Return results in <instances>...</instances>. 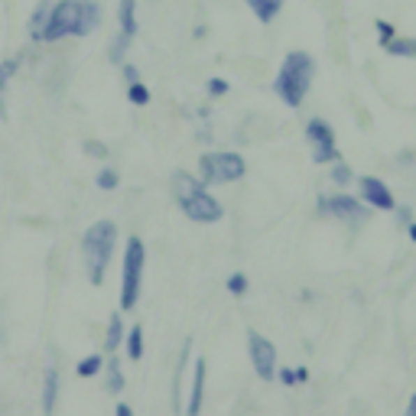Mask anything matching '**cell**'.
<instances>
[{
    "label": "cell",
    "mask_w": 416,
    "mask_h": 416,
    "mask_svg": "<svg viewBox=\"0 0 416 416\" xmlns=\"http://www.w3.org/2000/svg\"><path fill=\"white\" fill-rule=\"evenodd\" d=\"M101 23V3L95 0H59L49 10L46 33L39 43H56L66 36H88Z\"/></svg>",
    "instance_id": "1"
},
{
    "label": "cell",
    "mask_w": 416,
    "mask_h": 416,
    "mask_svg": "<svg viewBox=\"0 0 416 416\" xmlns=\"http://www.w3.org/2000/svg\"><path fill=\"white\" fill-rule=\"evenodd\" d=\"M170 189H172L176 205L182 208V215L189 218V221H195V225H218V221L225 218L221 202H218L215 195L205 189V182L195 179L192 172H186V170L172 172Z\"/></svg>",
    "instance_id": "2"
},
{
    "label": "cell",
    "mask_w": 416,
    "mask_h": 416,
    "mask_svg": "<svg viewBox=\"0 0 416 416\" xmlns=\"http://www.w3.org/2000/svg\"><path fill=\"white\" fill-rule=\"evenodd\" d=\"M312 78H315V62H312L309 52L303 49H293L290 56L283 59V66L274 78V95L286 104V107H299L306 101L312 88Z\"/></svg>",
    "instance_id": "3"
},
{
    "label": "cell",
    "mask_w": 416,
    "mask_h": 416,
    "mask_svg": "<svg viewBox=\"0 0 416 416\" xmlns=\"http://www.w3.org/2000/svg\"><path fill=\"white\" fill-rule=\"evenodd\" d=\"M117 247V225L101 218L85 231L82 237V254H85V267H88V280L95 286L104 283V274H107V264H111V254Z\"/></svg>",
    "instance_id": "4"
},
{
    "label": "cell",
    "mask_w": 416,
    "mask_h": 416,
    "mask_svg": "<svg viewBox=\"0 0 416 416\" xmlns=\"http://www.w3.org/2000/svg\"><path fill=\"white\" fill-rule=\"evenodd\" d=\"M143 267H147V247L140 237H131L124 247V270H121V309L131 312L140 299Z\"/></svg>",
    "instance_id": "5"
},
{
    "label": "cell",
    "mask_w": 416,
    "mask_h": 416,
    "mask_svg": "<svg viewBox=\"0 0 416 416\" xmlns=\"http://www.w3.org/2000/svg\"><path fill=\"white\" fill-rule=\"evenodd\" d=\"M199 172L205 186H225V182L244 179L247 163L235 150H215V153H205L199 160Z\"/></svg>",
    "instance_id": "6"
},
{
    "label": "cell",
    "mask_w": 416,
    "mask_h": 416,
    "mask_svg": "<svg viewBox=\"0 0 416 416\" xmlns=\"http://www.w3.org/2000/svg\"><path fill=\"white\" fill-rule=\"evenodd\" d=\"M315 211L325 218H335V221H348V225H364L371 218V208L361 199H355V195H345V192H339V195H319Z\"/></svg>",
    "instance_id": "7"
},
{
    "label": "cell",
    "mask_w": 416,
    "mask_h": 416,
    "mask_svg": "<svg viewBox=\"0 0 416 416\" xmlns=\"http://www.w3.org/2000/svg\"><path fill=\"white\" fill-rule=\"evenodd\" d=\"M306 143L312 150V163H339L341 153H339V143H335V131L332 124H325V117H312L306 124Z\"/></svg>",
    "instance_id": "8"
},
{
    "label": "cell",
    "mask_w": 416,
    "mask_h": 416,
    "mask_svg": "<svg viewBox=\"0 0 416 416\" xmlns=\"http://www.w3.org/2000/svg\"><path fill=\"white\" fill-rule=\"evenodd\" d=\"M247 355H251V364L260 380L276 378V348L270 339H264L260 332H247Z\"/></svg>",
    "instance_id": "9"
},
{
    "label": "cell",
    "mask_w": 416,
    "mask_h": 416,
    "mask_svg": "<svg viewBox=\"0 0 416 416\" xmlns=\"http://www.w3.org/2000/svg\"><path fill=\"white\" fill-rule=\"evenodd\" d=\"M358 189H361V202L368 208H378V211H394V192L387 189V182L378 179V176H361L358 179Z\"/></svg>",
    "instance_id": "10"
},
{
    "label": "cell",
    "mask_w": 416,
    "mask_h": 416,
    "mask_svg": "<svg viewBox=\"0 0 416 416\" xmlns=\"http://www.w3.org/2000/svg\"><path fill=\"white\" fill-rule=\"evenodd\" d=\"M205 358H195L192 364V380H189V397H186V416H199L202 413V400H205Z\"/></svg>",
    "instance_id": "11"
},
{
    "label": "cell",
    "mask_w": 416,
    "mask_h": 416,
    "mask_svg": "<svg viewBox=\"0 0 416 416\" xmlns=\"http://www.w3.org/2000/svg\"><path fill=\"white\" fill-rule=\"evenodd\" d=\"M56 400H59V371L46 368V374H43V390H39V407H43V416L56 413Z\"/></svg>",
    "instance_id": "12"
},
{
    "label": "cell",
    "mask_w": 416,
    "mask_h": 416,
    "mask_svg": "<svg viewBox=\"0 0 416 416\" xmlns=\"http://www.w3.org/2000/svg\"><path fill=\"white\" fill-rule=\"evenodd\" d=\"M117 23H121V36H137V0H121L117 7Z\"/></svg>",
    "instance_id": "13"
},
{
    "label": "cell",
    "mask_w": 416,
    "mask_h": 416,
    "mask_svg": "<svg viewBox=\"0 0 416 416\" xmlns=\"http://www.w3.org/2000/svg\"><path fill=\"white\" fill-rule=\"evenodd\" d=\"M49 10H52V3H39L36 10H33V17H29V23H27V33H29V39L33 43H39L43 39V33H46V23H49Z\"/></svg>",
    "instance_id": "14"
},
{
    "label": "cell",
    "mask_w": 416,
    "mask_h": 416,
    "mask_svg": "<svg viewBox=\"0 0 416 416\" xmlns=\"http://www.w3.org/2000/svg\"><path fill=\"white\" fill-rule=\"evenodd\" d=\"M244 3L254 10V17L260 20V23H274L276 13L283 10V0H244Z\"/></svg>",
    "instance_id": "15"
},
{
    "label": "cell",
    "mask_w": 416,
    "mask_h": 416,
    "mask_svg": "<svg viewBox=\"0 0 416 416\" xmlns=\"http://www.w3.org/2000/svg\"><path fill=\"white\" fill-rule=\"evenodd\" d=\"M117 345H124V319L114 312L107 332H104V351H117Z\"/></svg>",
    "instance_id": "16"
},
{
    "label": "cell",
    "mask_w": 416,
    "mask_h": 416,
    "mask_svg": "<svg viewBox=\"0 0 416 416\" xmlns=\"http://www.w3.org/2000/svg\"><path fill=\"white\" fill-rule=\"evenodd\" d=\"M384 49L397 59H416V39H407V36H394Z\"/></svg>",
    "instance_id": "17"
},
{
    "label": "cell",
    "mask_w": 416,
    "mask_h": 416,
    "mask_svg": "<svg viewBox=\"0 0 416 416\" xmlns=\"http://www.w3.org/2000/svg\"><path fill=\"white\" fill-rule=\"evenodd\" d=\"M104 387L111 390V394H121L124 390V371L117 361H107V364H104Z\"/></svg>",
    "instance_id": "18"
},
{
    "label": "cell",
    "mask_w": 416,
    "mask_h": 416,
    "mask_svg": "<svg viewBox=\"0 0 416 416\" xmlns=\"http://www.w3.org/2000/svg\"><path fill=\"white\" fill-rule=\"evenodd\" d=\"M127 358L131 361H140L143 358V325H133L131 332H127Z\"/></svg>",
    "instance_id": "19"
},
{
    "label": "cell",
    "mask_w": 416,
    "mask_h": 416,
    "mask_svg": "<svg viewBox=\"0 0 416 416\" xmlns=\"http://www.w3.org/2000/svg\"><path fill=\"white\" fill-rule=\"evenodd\" d=\"M276 380L286 384V387H296V384H306V380H309V371L306 368H276Z\"/></svg>",
    "instance_id": "20"
},
{
    "label": "cell",
    "mask_w": 416,
    "mask_h": 416,
    "mask_svg": "<svg viewBox=\"0 0 416 416\" xmlns=\"http://www.w3.org/2000/svg\"><path fill=\"white\" fill-rule=\"evenodd\" d=\"M101 371H104V358H101V355H88V358L78 361L75 374H78V378H95V374H101Z\"/></svg>",
    "instance_id": "21"
},
{
    "label": "cell",
    "mask_w": 416,
    "mask_h": 416,
    "mask_svg": "<svg viewBox=\"0 0 416 416\" xmlns=\"http://www.w3.org/2000/svg\"><path fill=\"white\" fill-rule=\"evenodd\" d=\"M95 182H98V189H101V192H114V189H117V182H121V176H117L114 166H101L98 176H95Z\"/></svg>",
    "instance_id": "22"
},
{
    "label": "cell",
    "mask_w": 416,
    "mask_h": 416,
    "mask_svg": "<svg viewBox=\"0 0 416 416\" xmlns=\"http://www.w3.org/2000/svg\"><path fill=\"white\" fill-rule=\"evenodd\" d=\"M127 46H131V39H127V36H121V33H117V36L111 39V49H107V59H111L114 66H124V56H127Z\"/></svg>",
    "instance_id": "23"
},
{
    "label": "cell",
    "mask_w": 416,
    "mask_h": 416,
    "mask_svg": "<svg viewBox=\"0 0 416 416\" xmlns=\"http://www.w3.org/2000/svg\"><path fill=\"white\" fill-rule=\"evenodd\" d=\"M127 98H131V104H137V107H147V104H150V88L143 85V82H133V85H127Z\"/></svg>",
    "instance_id": "24"
},
{
    "label": "cell",
    "mask_w": 416,
    "mask_h": 416,
    "mask_svg": "<svg viewBox=\"0 0 416 416\" xmlns=\"http://www.w3.org/2000/svg\"><path fill=\"white\" fill-rule=\"evenodd\" d=\"M332 182H335V186H351V179H355V172H351V166L348 163H332Z\"/></svg>",
    "instance_id": "25"
},
{
    "label": "cell",
    "mask_w": 416,
    "mask_h": 416,
    "mask_svg": "<svg viewBox=\"0 0 416 416\" xmlns=\"http://www.w3.org/2000/svg\"><path fill=\"white\" fill-rule=\"evenodd\" d=\"M17 68H20V59H3V62H0V95L7 91L10 78L17 75Z\"/></svg>",
    "instance_id": "26"
},
{
    "label": "cell",
    "mask_w": 416,
    "mask_h": 416,
    "mask_svg": "<svg viewBox=\"0 0 416 416\" xmlns=\"http://www.w3.org/2000/svg\"><path fill=\"white\" fill-rule=\"evenodd\" d=\"M247 286H251V283H247V274H241V270L228 276V293H231V296H244Z\"/></svg>",
    "instance_id": "27"
},
{
    "label": "cell",
    "mask_w": 416,
    "mask_h": 416,
    "mask_svg": "<svg viewBox=\"0 0 416 416\" xmlns=\"http://www.w3.org/2000/svg\"><path fill=\"white\" fill-rule=\"evenodd\" d=\"M228 88H231V85H228V82H225V78H208V85H205V91H208V98H225L228 95Z\"/></svg>",
    "instance_id": "28"
},
{
    "label": "cell",
    "mask_w": 416,
    "mask_h": 416,
    "mask_svg": "<svg viewBox=\"0 0 416 416\" xmlns=\"http://www.w3.org/2000/svg\"><path fill=\"white\" fill-rule=\"evenodd\" d=\"M378 36H380V46H387L390 39L397 36V29H394V23H387V20H378Z\"/></svg>",
    "instance_id": "29"
},
{
    "label": "cell",
    "mask_w": 416,
    "mask_h": 416,
    "mask_svg": "<svg viewBox=\"0 0 416 416\" xmlns=\"http://www.w3.org/2000/svg\"><path fill=\"white\" fill-rule=\"evenodd\" d=\"M85 153H91V156H98V160H107V147L98 140H88L85 143Z\"/></svg>",
    "instance_id": "30"
},
{
    "label": "cell",
    "mask_w": 416,
    "mask_h": 416,
    "mask_svg": "<svg viewBox=\"0 0 416 416\" xmlns=\"http://www.w3.org/2000/svg\"><path fill=\"white\" fill-rule=\"evenodd\" d=\"M121 72H124V82H127V85H133V82H140V68L131 66V62H124Z\"/></svg>",
    "instance_id": "31"
},
{
    "label": "cell",
    "mask_w": 416,
    "mask_h": 416,
    "mask_svg": "<svg viewBox=\"0 0 416 416\" xmlns=\"http://www.w3.org/2000/svg\"><path fill=\"white\" fill-rule=\"evenodd\" d=\"M397 221H400V225H410V221H413V211H410V208H400Z\"/></svg>",
    "instance_id": "32"
},
{
    "label": "cell",
    "mask_w": 416,
    "mask_h": 416,
    "mask_svg": "<svg viewBox=\"0 0 416 416\" xmlns=\"http://www.w3.org/2000/svg\"><path fill=\"white\" fill-rule=\"evenodd\" d=\"M114 416H133L131 403H117V410H114Z\"/></svg>",
    "instance_id": "33"
},
{
    "label": "cell",
    "mask_w": 416,
    "mask_h": 416,
    "mask_svg": "<svg viewBox=\"0 0 416 416\" xmlns=\"http://www.w3.org/2000/svg\"><path fill=\"white\" fill-rule=\"evenodd\" d=\"M403 416H416V394H413V397H410V403H407V413H403Z\"/></svg>",
    "instance_id": "34"
},
{
    "label": "cell",
    "mask_w": 416,
    "mask_h": 416,
    "mask_svg": "<svg viewBox=\"0 0 416 416\" xmlns=\"http://www.w3.org/2000/svg\"><path fill=\"white\" fill-rule=\"evenodd\" d=\"M407 235H410V241L416 244V221H410V225H407Z\"/></svg>",
    "instance_id": "35"
},
{
    "label": "cell",
    "mask_w": 416,
    "mask_h": 416,
    "mask_svg": "<svg viewBox=\"0 0 416 416\" xmlns=\"http://www.w3.org/2000/svg\"><path fill=\"white\" fill-rule=\"evenodd\" d=\"M0 117H3V95H0Z\"/></svg>",
    "instance_id": "36"
}]
</instances>
